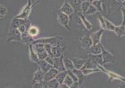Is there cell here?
Wrapping results in <instances>:
<instances>
[{
	"label": "cell",
	"mask_w": 125,
	"mask_h": 88,
	"mask_svg": "<svg viewBox=\"0 0 125 88\" xmlns=\"http://www.w3.org/2000/svg\"><path fill=\"white\" fill-rule=\"evenodd\" d=\"M62 40V38H61V37H54V38H42V39L34 40V41L33 42V45L35 44H48L52 45V46H53L59 44L60 41Z\"/></svg>",
	"instance_id": "cell-1"
},
{
	"label": "cell",
	"mask_w": 125,
	"mask_h": 88,
	"mask_svg": "<svg viewBox=\"0 0 125 88\" xmlns=\"http://www.w3.org/2000/svg\"><path fill=\"white\" fill-rule=\"evenodd\" d=\"M34 51L36 53L38 59L39 60H44L48 54L44 49V44H35L33 45Z\"/></svg>",
	"instance_id": "cell-2"
},
{
	"label": "cell",
	"mask_w": 125,
	"mask_h": 88,
	"mask_svg": "<svg viewBox=\"0 0 125 88\" xmlns=\"http://www.w3.org/2000/svg\"><path fill=\"white\" fill-rule=\"evenodd\" d=\"M57 19H58L59 23L61 24L62 26L65 27L67 30L70 31V27L68 25L69 21H70L69 15H66L64 13L59 10L57 13Z\"/></svg>",
	"instance_id": "cell-3"
},
{
	"label": "cell",
	"mask_w": 125,
	"mask_h": 88,
	"mask_svg": "<svg viewBox=\"0 0 125 88\" xmlns=\"http://www.w3.org/2000/svg\"><path fill=\"white\" fill-rule=\"evenodd\" d=\"M102 48V54L103 57L102 65L106 64L108 63H113L114 60V57L113 54H111L109 51L105 49L102 44H100Z\"/></svg>",
	"instance_id": "cell-4"
},
{
	"label": "cell",
	"mask_w": 125,
	"mask_h": 88,
	"mask_svg": "<svg viewBox=\"0 0 125 88\" xmlns=\"http://www.w3.org/2000/svg\"><path fill=\"white\" fill-rule=\"evenodd\" d=\"M82 1L83 0H66L65 2L71 5L77 15H79L80 13H83L81 10V4Z\"/></svg>",
	"instance_id": "cell-5"
},
{
	"label": "cell",
	"mask_w": 125,
	"mask_h": 88,
	"mask_svg": "<svg viewBox=\"0 0 125 88\" xmlns=\"http://www.w3.org/2000/svg\"><path fill=\"white\" fill-rule=\"evenodd\" d=\"M63 54L60 56L59 57H54V63L53 67L56 69L58 71H65L64 64H63Z\"/></svg>",
	"instance_id": "cell-6"
},
{
	"label": "cell",
	"mask_w": 125,
	"mask_h": 88,
	"mask_svg": "<svg viewBox=\"0 0 125 88\" xmlns=\"http://www.w3.org/2000/svg\"><path fill=\"white\" fill-rule=\"evenodd\" d=\"M65 50V47L61 48L59 44L52 47V53L54 57H59L60 56L63 54Z\"/></svg>",
	"instance_id": "cell-7"
},
{
	"label": "cell",
	"mask_w": 125,
	"mask_h": 88,
	"mask_svg": "<svg viewBox=\"0 0 125 88\" xmlns=\"http://www.w3.org/2000/svg\"><path fill=\"white\" fill-rule=\"evenodd\" d=\"M80 42H81L82 47L86 50H88L93 45L91 37L89 35H86L82 38L80 39Z\"/></svg>",
	"instance_id": "cell-8"
},
{
	"label": "cell",
	"mask_w": 125,
	"mask_h": 88,
	"mask_svg": "<svg viewBox=\"0 0 125 88\" xmlns=\"http://www.w3.org/2000/svg\"><path fill=\"white\" fill-rule=\"evenodd\" d=\"M58 72L59 71H57L56 69H55L53 67L51 68L47 72H46L44 74V80H45V81H49V80H52V79L54 78Z\"/></svg>",
	"instance_id": "cell-9"
},
{
	"label": "cell",
	"mask_w": 125,
	"mask_h": 88,
	"mask_svg": "<svg viewBox=\"0 0 125 88\" xmlns=\"http://www.w3.org/2000/svg\"><path fill=\"white\" fill-rule=\"evenodd\" d=\"M103 32H104V29H102L101 30H99L96 32L92 33L90 37H91L93 45H96L100 43V38H101V36Z\"/></svg>",
	"instance_id": "cell-10"
},
{
	"label": "cell",
	"mask_w": 125,
	"mask_h": 88,
	"mask_svg": "<svg viewBox=\"0 0 125 88\" xmlns=\"http://www.w3.org/2000/svg\"><path fill=\"white\" fill-rule=\"evenodd\" d=\"M31 2L30 1H29V2H28L27 5L26 7L24 9L22 13L21 14H20L19 15H18L16 16V18L19 19H22V20H25V19L27 18L28 15H29V13L30 12V10H31Z\"/></svg>",
	"instance_id": "cell-11"
},
{
	"label": "cell",
	"mask_w": 125,
	"mask_h": 88,
	"mask_svg": "<svg viewBox=\"0 0 125 88\" xmlns=\"http://www.w3.org/2000/svg\"><path fill=\"white\" fill-rule=\"evenodd\" d=\"M70 59L72 61L73 65L74 66V68L77 69H80L86 61V60L76 58V57H74V58L73 57H70Z\"/></svg>",
	"instance_id": "cell-12"
},
{
	"label": "cell",
	"mask_w": 125,
	"mask_h": 88,
	"mask_svg": "<svg viewBox=\"0 0 125 88\" xmlns=\"http://www.w3.org/2000/svg\"><path fill=\"white\" fill-rule=\"evenodd\" d=\"M60 11L64 13L65 14H66L67 15H71L74 12V9L71 7V5L67 2H65V3L62 5L61 9H60Z\"/></svg>",
	"instance_id": "cell-13"
},
{
	"label": "cell",
	"mask_w": 125,
	"mask_h": 88,
	"mask_svg": "<svg viewBox=\"0 0 125 88\" xmlns=\"http://www.w3.org/2000/svg\"><path fill=\"white\" fill-rule=\"evenodd\" d=\"M11 31V34H10V38H9V39L8 40V41L10 40H18V41H20L21 40V33L20 32L18 29H15L10 30Z\"/></svg>",
	"instance_id": "cell-14"
},
{
	"label": "cell",
	"mask_w": 125,
	"mask_h": 88,
	"mask_svg": "<svg viewBox=\"0 0 125 88\" xmlns=\"http://www.w3.org/2000/svg\"><path fill=\"white\" fill-rule=\"evenodd\" d=\"M44 72L41 70L40 68H39L36 72L34 73V78L33 79V84L36 82H39V81H42L44 80Z\"/></svg>",
	"instance_id": "cell-15"
},
{
	"label": "cell",
	"mask_w": 125,
	"mask_h": 88,
	"mask_svg": "<svg viewBox=\"0 0 125 88\" xmlns=\"http://www.w3.org/2000/svg\"><path fill=\"white\" fill-rule=\"evenodd\" d=\"M101 44H97L96 45H93L88 49V51L89 52V53L91 54H99L102 53V48L101 46H100Z\"/></svg>",
	"instance_id": "cell-16"
},
{
	"label": "cell",
	"mask_w": 125,
	"mask_h": 88,
	"mask_svg": "<svg viewBox=\"0 0 125 88\" xmlns=\"http://www.w3.org/2000/svg\"><path fill=\"white\" fill-rule=\"evenodd\" d=\"M38 64L39 65V68L41 69V70L44 72V74L46 72H47L51 68L53 67V66L51 65L48 63H47L45 60H39V62Z\"/></svg>",
	"instance_id": "cell-17"
},
{
	"label": "cell",
	"mask_w": 125,
	"mask_h": 88,
	"mask_svg": "<svg viewBox=\"0 0 125 88\" xmlns=\"http://www.w3.org/2000/svg\"><path fill=\"white\" fill-rule=\"evenodd\" d=\"M25 22H26V21H25V20H22V19H19L15 18L13 20L12 22H11L10 29V30H12V29H18V27L20 25H21V24H25Z\"/></svg>",
	"instance_id": "cell-18"
},
{
	"label": "cell",
	"mask_w": 125,
	"mask_h": 88,
	"mask_svg": "<svg viewBox=\"0 0 125 88\" xmlns=\"http://www.w3.org/2000/svg\"><path fill=\"white\" fill-rule=\"evenodd\" d=\"M72 71L73 72V73L76 75L77 78H78L79 84V85L80 86L82 84L83 81L84 74L82 73V71L80 69H77L74 68Z\"/></svg>",
	"instance_id": "cell-19"
},
{
	"label": "cell",
	"mask_w": 125,
	"mask_h": 88,
	"mask_svg": "<svg viewBox=\"0 0 125 88\" xmlns=\"http://www.w3.org/2000/svg\"><path fill=\"white\" fill-rule=\"evenodd\" d=\"M89 57L92 59L94 61L95 63H97V64L100 65H103L102 62H103V57H102V53L99 54H95V55H94V54H90L89 55Z\"/></svg>",
	"instance_id": "cell-20"
},
{
	"label": "cell",
	"mask_w": 125,
	"mask_h": 88,
	"mask_svg": "<svg viewBox=\"0 0 125 88\" xmlns=\"http://www.w3.org/2000/svg\"><path fill=\"white\" fill-rule=\"evenodd\" d=\"M77 15L80 17V20H81L82 22V24H83L84 27H85L87 30H91L92 29L91 24L88 21L87 19H86V17L85 16V15H84L83 13H80L79 15Z\"/></svg>",
	"instance_id": "cell-21"
},
{
	"label": "cell",
	"mask_w": 125,
	"mask_h": 88,
	"mask_svg": "<svg viewBox=\"0 0 125 88\" xmlns=\"http://www.w3.org/2000/svg\"><path fill=\"white\" fill-rule=\"evenodd\" d=\"M30 58L32 62H35L38 64L39 62V59H38L36 53L34 51L32 45H30Z\"/></svg>",
	"instance_id": "cell-22"
},
{
	"label": "cell",
	"mask_w": 125,
	"mask_h": 88,
	"mask_svg": "<svg viewBox=\"0 0 125 88\" xmlns=\"http://www.w3.org/2000/svg\"><path fill=\"white\" fill-rule=\"evenodd\" d=\"M63 61L65 68L66 70H73L74 68L73 63L72 61L70 59L65 57V58H63Z\"/></svg>",
	"instance_id": "cell-23"
},
{
	"label": "cell",
	"mask_w": 125,
	"mask_h": 88,
	"mask_svg": "<svg viewBox=\"0 0 125 88\" xmlns=\"http://www.w3.org/2000/svg\"><path fill=\"white\" fill-rule=\"evenodd\" d=\"M67 75V71H59L58 73L57 74L56 76L55 77V78L56 79L57 81L59 83V84L63 83V80H64L66 76Z\"/></svg>",
	"instance_id": "cell-24"
},
{
	"label": "cell",
	"mask_w": 125,
	"mask_h": 88,
	"mask_svg": "<svg viewBox=\"0 0 125 88\" xmlns=\"http://www.w3.org/2000/svg\"><path fill=\"white\" fill-rule=\"evenodd\" d=\"M85 68H97V66L95 65V63L93 60V59L90 57L88 60H86V62L82 66V68L80 69V70Z\"/></svg>",
	"instance_id": "cell-25"
},
{
	"label": "cell",
	"mask_w": 125,
	"mask_h": 88,
	"mask_svg": "<svg viewBox=\"0 0 125 88\" xmlns=\"http://www.w3.org/2000/svg\"><path fill=\"white\" fill-rule=\"evenodd\" d=\"M114 31L117 33V35L118 36H122L125 34V24L124 22H123V24L121 25L120 26H118L115 27V29Z\"/></svg>",
	"instance_id": "cell-26"
},
{
	"label": "cell",
	"mask_w": 125,
	"mask_h": 88,
	"mask_svg": "<svg viewBox=\"0 0 125 88\" xmlns=\"http://www.w3.org/2000/svg\"><path fill=\"white\" fill-rule=\"evenodd\" d=\"M47 85H48V88H59V83L57 81L56 79L54 78L52 79V80L47 81Z\"/></svg>",
	"instance_id": "cell-27"
},
{
	"label": "cell",
	"mask_w": 125,
	"mask_h": 88,
	"mask_svg": "<svg viewBox=\"0 0 125 88\" xmlns=\"http://www.w3.org/2000/svg\"><path fill=\"white\" fill-rule=\"evenodd\" d=\"M91 4L97 10V11H102V1L101 0H94L91 2Z\"/></svg>",
	"instance_id": "cell-28"
},
{
	"label": "cell",
	"mask_w": 125,
	"mask_h": 88,
	"mask_svg": "<svg viewBox=\"0 0 125 88\" xmlns=\"http://www.w3.org/2000/svg\"><path fill=\"white\" fill-rule=\"evenodd\" d=\"M81 71L84 75H88L91 73H93V72L100 71V69L99 68H85L83 69Z\"/></svg>",
	"instance_id": "cell-29"
},
{
	"label": "cell",
	"mask_w": 125,
	"mask_h": 88,
	"mask_svg": "<svg viewBox=\"0 0 125 88\" xmlns=\"http://www.w3.org/2000/svg\"><path fill=\"white\" fill-rule=\"evenodd\" d=\"M91 5V3L88 1H82L81 4V10L82 11L83 14L84 15L86 11L89 8L90 6Z\"/></svg>",
	"instance_id": "cell-30"
},
{
	"label": "cell",
	"mask_w": 125,
	"mask_h": 88,
	"mask_svg": "<svg viewBox=\"0 0 125 88\" xmlns=\"http://www.w3.org/2000/svg\"><path fill=\"white\" fill-rule=\"evenodd\" d=\"M39 33V30L38 28H36L34 26H31L29 28V34L30 36H35Z\"/></svg>",
	"instance_id": "cell-31"
},
{
	"label": "cell",
	"mask_w": 125,
	"mask_h": 88,
	"mask_svg": "<svg viewBox=\"0 0 125 88\" xmlns=\"http://www.w3.org/2000/svg\"><path fill=\"white\" fill-rule=\"evenodd\" d=\"M104 22H105L106 29L108 30H111V31H114L115 27V26L114 24H112L110 21H108L106 18H104Z\"/></svg>",
	"instance_id": "cell-32"
},
{
	"label": "cell",
	"mask_w": 125,
	"mask_h": 88,
	"mask_svg": "<svg viewBox=\"0 0 125 88\" xmlns=\"http://www.w3.org/2000/svg\"><path fill=\"white\" fill-rule=\"evenodd\" d=\"M97 11V10L93 6V5L91 4L89 7V8L86 11V12L84 13V15H93V14L95 13Z\"/></svg>",
	"instance_id": "cell-33"
},
{
	"label": "cell",
	"mask_w": 125,
	"mask_h": 88,
	"mask_svg": "<svg viewBox=\"0 0 125 88\" xmlns=\"http://www.w3.org/2000/svg\"><path fill=\"white\" fill-rule=\"evenodd\" d=\"M73 82H74V81L73 80V79L71 78V77H70L69 75L67 74V76H66L64 80H63V83L65 84L66 85H67V86H68V87L70 88Z\"/></svg>",
	"instance_id": "cell-34"
},
{
	"label": "cell",
	"mask_w": 125,
	"mask_h": 88,
	"mask_svg": "<svg viewBox=\"0 0 125 88\" xmlns=\"http://www.w3.org/2000/svg\"><path fill=\"white\" fill-rule=\"evenodd\" d=\"M52 45L50 44H44V49H45L46 52L47 53L48 56H52V57H54L53 56V54H52Z\"/></svg>",
	"instance_id": "cell-35"
},
{
	"label": "cell",
	"mask_w": 125,
	"mask_h": 88,
	"mask_svg": "<svg viewBox=\"0 0 125 88\" xmlns=\"http://www.w3.org/2000/svg\"><path fill=\"white\" fill-rule=\"evenodd\" d=\"M44 60H45L47 63H48L49 64H50L51 65H52V66L53 65V63H54V57L48 55L47 57H45V59Z\"/></svg>",
	"instance_id": "cell-36"
},
{
	"label": "cell",
	"mask_w": 125,
	"mask_h": 88,
	"mask_svg": "<svg viewBox=\"0 0 125 88\" xmlns=\"http://www.w3.org/2000/svg\"><path fill=\"white\" fill-rule=\"evenodd\" d=\"M18 30L20 31V32L21 33V34H24V33L26 31V26H25V24H22L20 25V26L18 27Z\"/></svg>",
	"instance_id": "cell-37"
},
{
	"label": "cell",
	"mask_w": 125,
	"mask_h": 88,
	"mask_svg": "<svg viewBox=\"0 0 125 88\" xmlns=\"http://www.w3.org/2000/svg\"><path fill=\"white\" fill-rule=\"evenodd\" d=\"M99 21H100V25H101L102 29H106L105 27V22H104V18L103 17L102 15H99Z\"/></svg>",
	"instance_id": "cell-38"
},
{
	"label": "cell",
	"mask_w": 125,
	"mask_h": 88,
	"mask_svg": "<svg viewBox=\"0 0 125 88\" xmlns=\"http://www.w3.org/2000/svg\"><path fill=\"white\" fill-rule=\"evenodd\" d=\"M6 13H7V10H6V9L5 8V7H2V6H0V15H1V16H3L6 15Z\"/></svg>",
	"instance_id": "cell-39"
},
{
	"label": "cell",
	"mask_w": 125,
	"mask_h": 88,
	"mask_svg": "<svg viewBox=\"0 0 125 88\" xmlns=\"http://www.w3.org/2000/svg\"><path fill=\"white\" fill-rule=\"evenodd\" d=\"M33 88H43L42 81L34 83V84H33Z\"/></svg>",
	"instance_id": "cell-40"
},
{
	"label": "cell",
	"mask_w": 125,
	"mask_h": 88,
	"mask_svg": "<svg viewBox=\"0 0 125 88\" xmlns=\"http://www.w3.org/2000/svg\"><path fill=\"white\" fill-rule=\"evenodd\" d=\"M79 86H80V85H79V84L78 81H74V82L73 83V84L71 85V86H70V88H79Z\"/></svg>",
	"instance_id": "cell-41"
},
{
	"label": "cell",
	"mask_w": 125,
	"mask_h": 88,
	"mask_svg": "<svg viewBox=\"0 0 125 88\" xmlns=\"http://www.w3.org/2000/svg\"><path fill=\"white\" fill-rule=\"evenodd\" d=\"M59 88H68L69 87L68 86H67V85H66L65 84L62 83V84H60Z\"/></svg>",
	"instance_id": "cell-42"
},
{
	"label": "cell",
	"mask_w": 125,
	"mask_h": 88,
	"mask_svg": "<svg viewBox=\"0 0 125 88\" xmlns=\"http://www.w3.org/2000/svg\"><path fill=\"white\" fill-rule=\"evenodd\" d=\"M83 1H88V2H90V3H91L92 2H93V1H94V0H83Z\"/></svg>",
	"instance_id": "cell-43"
},
{
	"label": "cell",
	"mask_w": 125,
	"mask_h": 88,
	"mask_svg": "<svg viewBox=\"0 0 125 88\" xmlns=\"http://www.w3.org/2000/svg\"><path fill=\"white\" fill-rule=\"evenodd\" d=\"M121 1H122V2H125V0H121Z\"/></svg>",
	"instance_id": "cell-44"
},
{
	"label": "cell",
	"mask_w": 125,
	"mask_h": 88,
	"mask_svg": "<svg viewBox=\"0 0 125 88\" xmlns=\"http://www.w3.org/2000/svg\"><path fill=\"white\" fill-rule=\"evenodd\" d=\"M102 1H106V0H101Z\"/></svg>",
	"instance_id": "cell-45"
},
{
	"label": "cell",
	"mask_w": 125,
	"mask_h": 88,
	"mask_svg": "<svg viewBox=\"0 0 125 88\" xmlns=\"http://www.w3.org/2000/svg\"><path fill=\"white\" fill-rule=\"evenodd\" d=\"M38 1H39V0H38Z\"/></svg>",
	"instance_id": "cell-46"
}]
</instances>
